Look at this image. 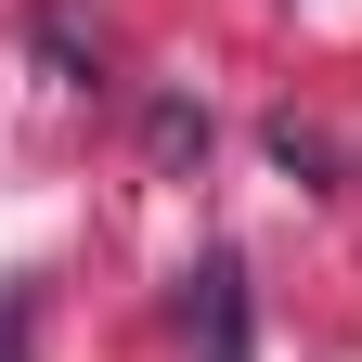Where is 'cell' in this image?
<instances>
[{
    "label": "cell",
    "mask_w": 362,
    "mask_h": 362,
    "mask_svg": "<svg viewBox=\"0 0 362 362\" xmlns=\"http://www.w3.org/2000/svg\"><path fill=\"white\" fill-rule=\"evenodd\" d=\"M181 324L207 362H246V259H194L181 272Z\"/></svg>",
    "instance_id": "cell-1"
},
{
    "label": "cell",
    "mask_w": 362,
    "mask_h": 362,
    "mask_svg": "<svg viewBox=\"0 0 362 362\" xmlns=\"http://www.w3.org/2000/svg\"><path fill=\"white\" fill-rule=\"evenodd\" d=\"M26 337H39V298H26V285H0V362H39Z\"/></svg>",
    "instance_id": "cell-2"
}]
</instances>
